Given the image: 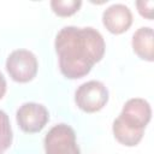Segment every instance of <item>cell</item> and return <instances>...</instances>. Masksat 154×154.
<instances>
[{
    "instance_id": "1",
    "label": "cell",
    "mask_w": 154,
    "mask_h": 154,
    "mask_svg": "<svg viewBox=\"0 0 154 154\" xmlns=\"http://www.w3.org/2000/svg\"><path fill=\"white\" fill-rule=\"evenodd\" d=\"M59 70L67 79L87 76L93 66L102 60L106 51L101 32L91 26H64L54 40Z\"/></svg>"
},
{
    "instance_id": "6",
    "label": "cell",
    "mask_w": 154,
    "mask_h": 154,
    "mask_svg": "<svg viewBox=\"0 0 154 154\" xmlns=\"http://www.w3.org/2000/svg\"><path fill=\"white\" fill-rule=\"evenodd\" d=\"M16 120L22 131L36 134L47 125L49 120V112L42 103L25 102L17 109Z\"/></svg>"
},
{
    "instance_id": "11",
    "label": "cell",
    "mask_w": 154,
    "mask_h": 154,
    "mask_svg": "<svg viewBox=\"0 0 154 154\" xmlns=\"http://www.w3.org/2000/svg\"><path fill=\"white\" fill-rule=\"evenodd\" d=\"M136 7L138 13L146 19H153V11H154V1L152 0H138L136 1Z\"/></svg>"
},
{
    "instance_id": "4",
    "label": "cell",
    "mask_w": 154,
    "mask_h": 154,
    "mask_svg": "<svg viewBox=\"0 0 154 154\" xmlns=\"http://www.w3.org/2000/svg\"><path fill=\"white\" fill-rule=\"evenodd\" d=\"M6 71L12 81L17 83H28L32 81L38 71L36 55L28 49H16L6 59Z\"/></svg>"
},
{
    "instance_id": "8",
    "label": "cell",
    "mask_w": 154,
    "mask_h": 154,
    "mask_svg": "<svg viewBox=\"0 0 154 154\" xmlns=\"http://www.w3.org/2000/svg\"><path fill=\"white\" fill-rule=\"evenodd\" d=\"M131 47L134 53L142 60L152 63L154 60V43L153 29L150 26L138 28L131 38Z\"/></svg>"
},
{
    "instance_id": "9",
    "label": "cell",
    "mask_w": 154,
    "mask_h": 154,
    "mask_svg": "<svg viewBox=\"0 0 154 154\" xmlns=\"http://www.w3.org/2000/svg\"><path fill=\"white\" fill-rule=\"evenodd\" d=\"M52 11L59 17H70L75 14L82 6L81 0H52Z\"/></svg>"
},
{
    "instance_id": "3",
    "label": "cell",
    "mask_w": 154,
    "mask_h": 154,
    "mask_svg": "<svg viewBox=\"0 0 154 154\" xmlns=\"http://www.w3.org/2000/svg\"><path fill=\"white\" fill-rule=\"evenodd\" d=\"M109 93L107 87L100 81H88L82 83L75 91V102L77 107L85 113L101 111L108 102Z\"/></svg>"
},
{
    "instance_id": "12",
    "label": "cell",
    "mask_w": 154,
    "mask_h": 154,
    "mask_svg": "<svg viewBox=\"0 0 154 154\" xmlns=\"http://www.w3.org/2000/svg\"><path fill=\"white\" fill-rule=\"evenodd\" d=\"M6 90H7V83H6V78H5V76L2 75V72L0 71V100H1V99L5 96Z\"/></svg>"
},
{
    "instance_id": "7",
    "label": "cell",
    "mask_w": 154,
    "mask_h": 154,
    "mask_svg": "<svg viewBox=\"0 0 154 154\" xmlns=\"http://www.w3.org/2000/svg\"><path fill=\"white\" fill-rule=\"evenodd\" d=\"M134 17L131 10L124 4H113L102 13L103 26L114 35H120L130 29Z\"/></svg>"
},
{
    "instance_id": "5",
    "label": "cell",
    "mask_w": 154,
    "mask_h": 154,
    "mask_svg": "<svg viewBox=\"0 0 154 154\" xmlns=\"http://www.w3.org/2000/svg\"><path fill=\"white\" fill-rule=\"evenodd\" d=\"M43 148L45 154H81L76 132L65 123H59L49 129L45 136Z\"/></svg>"
},
{
    "instance_id": "2",
    "label": "cell",
    "mask_w": 154,
    "mask_h": 154,
    "mask_svg": "<svg viewBox=\"0 0 154 154\" xmlns=\"http://www.w3.org/2000/svg\"><path fill=\"white\" fill-rule=\"evenodd\" d=\"M150 119L152 107L147 100L142 97L129 99L124 103L120 114L113 120V136L120 144L135 147L142 141Z\"/></svg>"
},
{
    "instance_id": "10",
    "label": "cell",
    "mask_w": 154,
    "mask_h": 154,
    "mask_svg": "<svg viewBox=\"0 0 154 154\" xmlns=\"http://www.w3.org/2000/svg\"><path fill=\"white\" fill-rule=\"evenodd\" d=\"M13 140V132L11 128V122L7 113L0 109V154L7 150Z\"/></svg>"
}]
</instances>
